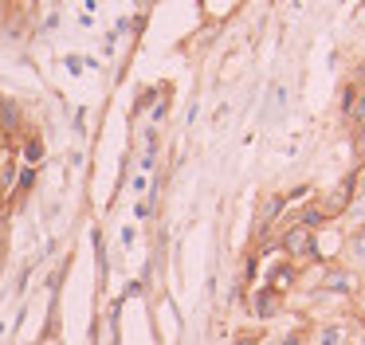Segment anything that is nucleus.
Returning a JSON list of instances; mask_svg holds the SVG:
<instances>
[{"label":"nucleus","instance_id":"20e7f679","mask_svg":"<svg viewBox=\"0 0 365 345\" xmlns=\"http://www.w3.org/2000/svg\"><path fill=\"white\" fill-rule=\"evenodd\" d=\"M252 306H255L259 318H271V310H275V294H271V290H259V294L252 298Z\"/></svg>","mask_w":365,"mask_h":345},{"label":"nucleus","instance_id":"423d86ee","mask_svg":"<svg viewBox=\"0 0 365 345\" xmlns=\"http://www.w3.org/2000/svg\"><path fill=\"white\" fill-rule=\"evenodd\" d=\"M349 122H365V91H354V102H349Z\"/></svg>","mask_w":365,"mask_h":345},{"label":"nucleus","instance_id":"1a4fd4ad","mask_svg":"<svg viewBox=\"0 0 365 345\" xmlns=\"http://www.w3.org/2000/svg\"><path fill=\"white\" fill-rule=\"evenodd\" d=\"M279 208H283V200H267V208H263V227H267L271 220L279 216Z\"/></svg>","mask_w":365,"mask_h":345},{"label":"nucleus","instance_id":"7ed1b4c3","mask_svg":"<svg viewBox=\"0 0 365 345\" xmlns=\"http://www.w3.org/2000/svg\"><path fill=\"white\" fill-rule=\"evenodd\" d=\"M346 341V326H322L318 329V345H341Z\"/></svg>","mask_w":365,"mask_h":345},{"label":"nucleus","instance_id":"f8f14e48","mask_svg":"<svg viewBox=\"0 0 365 345\" xmlns=\"http://www.w3.org/2000/svg\"><path fill=\"white\" fill-rule=\"evenodd\" d=\"M4 16H9V8H4V0H0V24H4Z\"/></svg>","mask_w":365,"mask_h":345},{"label":"nucleus","instance_id":"2eb2a0df","mask_svg":"<svg viewBox=\"0 0 365 345\" xmlns=\"http://www.w3.org/2000/svg\"><path fill=\"white\" fill-rule=\"evenodd\" d=\"M0 247H4V235H0Z\"/></svg>","mask_w":365,"mask_h":345},{"label":"nucleus","instance_id":"f257e3e1","mask_svg":"<svg viewBox=\"0 0 365 345\" xmlns=\"http://www.w3.org/2000/svg\"><path fill=\"white\" fill-rule=\"evenodd\" d=\"M283 247L291 251V255H314V235H310V227H291V232H287V240H283Z\"/></svg>","mask_w":365,"mask_h":345},{"label":"nucleus","instance_id":"f03ea898","mask_svg":"<svg viewBox=\"0 0 365 345\" xmlns=\"http://www.w3.org/2000/svg\"><path fill=\"white\" fill-rule=\"evenodd\" d=\"M326 287L338 290V294H346V290H354V274L349 271H330L326 274Z\"/></svg>","mask_w":365,"mask_h":345},{"label":"nucleus","instance_id":"9d476101","mask_svg":"<svg viewBox=\"0 0 365 345\" xmlns=\"http://www.w3.org/2000/svg\"><path fill=\"white\" fill-rule=\"evenodd\" d=\"M354 192L365 196V169H361V177H354Z\"/></svg>","mask_w":365,"mask_h":345},{"label":"nucleus","instance_id":"ddd939ff","mask_svg":"<svg viewBox=\"0 0 365 345\" xmlns=\"http://www.w3.org/2000/svg\"><path fill=\"white\" fill-rule=\"evenodd\" d=\"M236 345H255V341H252V337H240V341H236Z\"/></svg>","mask_w":365,"mask_h":345},{"label":"nucleus","instance_id":"0eeeda50","mask_svg":"<svg viewBox=\"0 0 365 345\" xmlns=\"http://www.w3.org/2000/svg\"><path fill=\"white\" fill-rule=\"evenodd\" d=\"M349 259H354L357 267H365V232H357L354 240H349Z\"/></svg>","mask_w":365,"mask_h":345},{"label":"nucleus","instance_id":"4468645a","mask_svg":"<svg viewBox=\"0 0 365 345\" xmlns=\"http://www.w3.org/2000/svg\"><path fill=\"white\" fill-rule=\"evenodd\" d=\"M361 314H365V298H361Z\"/></svg>","mask_w":365,"mask_h":345},{"label":"nucleus","instance_id":"39448f33","mask_svg":"<svg viewBox=\"0 0 365 345\" xmlns=\"http://www.w3.org/2000/svg\"><path fill=\"white\" fill-rule=\"evenodd\" d=\"M24 161H28V165H40V161H43V141H40V138H28V141H24Z\"/></svg>","mask_w":365,"mask_h":345},{"label":"nucleus","instance_id":"dca6fc26","mask_svg":"<svg viewBox=\"0 0 365 345\" xmlns=\"http://www.w3.org/2000/svg\"><path fill=\"white\" fill-rule=\"evenodd\" d=\"M0 110H4V98H0Z\"/></svg>","mask_w":365,"mask_h":345},{"label":"nucleus","instance_id":"9b49d317","mask_svg":"<svg viewBox=\"0 0 365 345\" xmlns=\"http://www.w3.org/2000/svg\"><path fill=\"white\" fill-rule=\"evenodd\" d=\"M279 345H302V334H287V337H283V341H279Z\"/></svg>","mask_w":365,"mask_h":345},{"label":"nucleus","instance_id":"6e6552de","mask_svg":"<svg viewBox=\"0 0 365 345\" xmlns=\"http://www.w3.org/2000/svg\"><path fill=\"white\" fill-rule=\"evenodd\" d=\"M291 282H294V271H291V267H275V271H271V287H275V290L291 287Z\"/></svg>","mask_w":365,"mask_h":345}]
</instances>
